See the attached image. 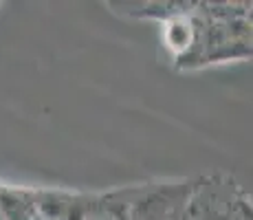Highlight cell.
<instances>
[{"label": "cell", "mask_w": 253, "mask_h": 220, "mask_svg": "<svg viewBox=\"0 0 253 220\" xmlns=\"http://www.w3.org/2000/svg\"><path fill=\"white\" fill-rule=\"evenodd\" d=\"M192 36H194L192 27H189V22L183 20V18H174V20L168 22V27H165V42L176 53H183L185 48H189Z\"/></svg>", "instance_id": "cell-1"}]
</instances>
